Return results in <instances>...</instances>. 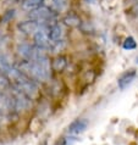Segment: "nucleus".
Instances as JSON below:
<instances>
[{
  "label": "nucleus",
  "mask_w": 138,
  "mask_h": 145,
  "mask_svg": "<svg viewBox=\"0 0 138 145\" xmlns=\"http://www.w3.org/2000/svg\"><path fill=\"white\" fill-rule=\"evenodd\" d=\"M50 61L47 55L42 56L34 61H23L20 65L18 70L25 73L28 78L39 80V82H47L50 78Z\"/></svg>",
  "instance_id": "1"
},
{
  "label": "nucleus",
  "mask_w": 138,
  "mask_h": 145,
  "mask_svg": "<svg viewBox=\"0 0 138 145\" xmlns=\"http://www.w3.org/2000/svg\"><path fill=\"white\" fill-rule=\"evenodd\" d=\"M28 17L32 21H35L38 23H45V25H50V23L55 20V14L50 7L48 6H39L37 9L30 11Z\"/></svg>",
  "instance_id": "2"
},
{
  "label": "nucleus",
  "mask_w": 138,
  "mask_h": 145,
  "mask_svg": "<svg viewBox=\"0 0 138 145\" xmlns=\"http://www.w3.org/2000/svg\"><path fill=\"white\" fill-rule=\"evenodd\" d=\"M53 25V23H51ZM51 25H45L42 23V26L38 29V32L33 35L34 38V45H37L40 49L45 50V49H50L51 46V42H50V26Z\"/></svg>",
  "instance_id": "3"
},
{
  "label": "nucleus",
  "mask_w": 138,
  "mask_h": 145,
  "mask_svg": "<svg viewBox=\"0 0 138 145\" xmlns=\"http://www.w3.org/2000/svg\"><path fill=\"white\" fill-rule=\"evenodd\" d=\"M18 54L26 61H34L45 55L43 49H40L37 45H31V44H21L18 46Z\"/></svg>",
  "instance_id": "4"
},
{
  "label": "nucleus",
  "mask_w": 138,
  "mask_h": 145,
  "mask_svg": "<svg viewBox=\"0 0 138 145\" xmlns=\"http://www.w3.org/2000/svg\"><path fill=\"white\" fill-rule=\"evenodd\" d=\"M15 111V105L12 98L7 96L4 93H0V116L5 117L10 116Z\"/></svg>",
  "instance_id": "5"
},
{
  "label": "nucleus",
  "mask_w": 138,
  "mask_h": 145,
  "mask_svg": "<svg viewBox=\"0 0 138 145\" xmlns=\"http://www.w3.org/2000/svg\"><path fill=\"white\" fill-rule=\"evenodd\" d=\"M12 100H14V105H15V111L27 110L31 106V99L17 89H15L14 91Z\"/></svg>",
  "instance_id": "6"
},
{
  "label": "nucleus",
  "mask_w": 138,
  "mask_h": 145,
  "mask_svg": "<svg viewBox=\"0 0 138 145\" xmlns=\"http://www.w3.org/2000/svg\"><path fill=\"white\" fill-rule=\"evenodd\" d=\"M88 120L86 118H77L74 122H71L67 127V133L70 135H78L82 134V133L86 132V129L88 128Z\"/></svg>",
  "instance_id": "7"
},
{
  "label": "nucleus",
  "mask_w": 138,
  "mask_h": 145,
  "mask_svg": "<svg viewBox=\"0 0 138 145\" xmlns=\"http://www.w3.org/2000/svg\"><path fill=\"white\" fill-rule=\"evenodd\" d=\"M42 26V23H38L35 21H32V20H28V21H23L18 25L20 31L23 32L27 35H34L38 32V29Z\"/></svg>",
  "instance_id": "8"
},
{
  "label": "nucleus",
  "mask_w": 138,
  "mask_h": 145,
  "mask_svg": "<svg viewBox=\"0 0 138 145\" xmlns=\"http://www.w3.org/2000/svg\"><path fill=\"white\" fill-rule=\"evenodd\" d=\"M136 71H127V72H125L124 74H121V77L119 78V80H117V84H119V88L121 90H125L126 88H128V86H131V83L135 80L136 78Z\"/></svg>",
  "instance_id": "9"
},
{
  "label": "nucleus",
  "mask_w": 138,
  "mask_h": 145,
  "mask_svg": "<svg viewBox=\"0 0 138 145\" xmlns=\"http://www.w3.org/2000/svg\"><path fill=\"white\" fill-rule=\"evenodd\" d=\"M67 63H68V61H67L66 56L60 55V56H58V57H55L54 61L51 62V68L55 72H62L65 68L67 67Z\"/></svg>",
  "instance_id": "10"
},
{
  "label": "nucleus",
  "mask_w": 138,
  "mask_h": 145,
  "mask_svg": "<svg viewBox=\"0 0 138 145\" xmlns=\"http://www.w3.org/2000/svg\"><path fill=\"white\" fill-rule=\"evenodd\" d=\"M12 68H14V66L10 63L9 60H7L4 55L0 54V72H1V73L6 77V74L9 73Z\"/></svg>",
  "instance_id": "11"
},
{
  "label": "nucleus",
  "mask_w": 138,
  "mask_h": 145,
  "mask_svg": "<svg viewBox=\"0 0 138 145\" xmlns=\"http://www.w3.org/2000/svg\"><path fill=\"white\" fill-rule=\"evenodd\" d=\"M44 0H25L22 4V7L27 11H32L34 9H37V7L42 6V3Z\"/></svg>",
  "instance_id": "12"
},
{
  "label": "nucleus",
  "mask_w": 138,
  "mask_h": 145,
  "mask_svg": "<svg viewBox=\"0 0 138 145\" xmlns=\"http://www.w3.org/2000/svg\"><path fill=\"white\" fill-rule=\"evenodd\" d=\"M64 22H65V25H67L70 27H77V26H80L81 20H80L78 16L75 15V14H68L66 17L64 18Z\"/></svg>",
  "instance_id": "13"
},
{
  "label": "nucleus",
  "mask_w": 138,
  "mask_h": 145,
  "mask_svg": "<svg viewBox=\"0 0 138 145\" xmlns=\"http://www.w3.org/2000/svg\"><path fill=\"white\" fill-rule=\"evenodd\" d=\"M53 11H64L67 7V0H50Z\"/></svg>",
  "instance_id": "14"
},
{
  "label": "nucleus",
  "mask_w": 138,
  "mask_h": 145,
  "mask_svg": "<svg viewBox=\"0 0 138 145\" xmlns=\"http://www.w3.org/2000/svg\"><path fill=\"white\" fill-rule=\"evenodd\" d=\"M122 46H124V49H126V50H135L137 48V43H136V40H135L133 37H127L125 39Z\"/></svg>",
  "instance_id": "15"
},
{
  "label": "nucleus",
  "mask_w": 138,
  "mask_h": 145,
  "mask_svg": "<svg viewBox=\"0 0 138 145\" xmlns=\"http://www.w3.org/2000/svg\"><path fill=\"white\" fill-rule=\"evenodd\" d=\"M74 143H75V138H72V137H66V138H64L62 140H61V144L62 145H74Z\"/></svg>",
  "instance_id": "16"
},
{
  "label": "nucleus",
  "mask_w": 138,
  "mask_h": 145,
  "mask_svg": "<svg viewBox=\"0 0 138 145\" xmlns=\"http://www.w3.org/2000/svg\"><path fill=\"white\" fill-rule=\"evenodd\" d=\"M136 62H137V65H138V55H137V57H136Z\"/></svg>",
  "instance_id": "17"
},
{
  "label": "nucleus",
  "mask_w": 138,
  "mask_h": 145,
  "mask_svg": "<svg viewBox=\"0 0 138 145\" xmlns=\"http://www.w3.org/2000/svg\"><path fill=\"white\" fill-rule=\"evenodd\" d=\"M42 145H47V143H45V142H44V143H43V144H42Z\"/></svg>",
  "instance_id": "18"
},
{
  "label": "nucleus",
  "mask_w": 138,
  "mask_h": 145,
  "mask_svg": "<svg viewBox=\"0 0 138 145\" xmlns=\"http://www.w3.org/2000/svg\"><path fill=\"white\" fill-rule=\"evenodd\" d=\"M136 3H137V4H138V0H136Z\"/></svg>",
  "instance_id": "19"
}]
</instances>
